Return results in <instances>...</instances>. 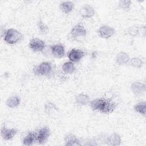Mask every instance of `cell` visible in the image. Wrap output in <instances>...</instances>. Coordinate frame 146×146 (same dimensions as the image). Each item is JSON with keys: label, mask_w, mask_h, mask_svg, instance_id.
<instances>
[{"label": "cell", "mask_w": 146, "mask_h": 146, "mask_svg": "<svg viewBox=\"0 0 146 146\" xmlns=\"http://www.w3.org/2000/svg\"><path fill=\"white\" fill-rule=\"evenodd\" d=\"M65 145L66 146H68V145H75V146H78V145H82V143H80V141H79V140L73 134H68L67 135L65 139Z\"/></svg>", "instance_id": "obj_14"}, {"label": "cell", "mask_w": 146, "mask_h": 146, "mask_svg": "<svg viewBox=\"0 0 146 146\" xmlns=\"http://www.w3.org/2000/svg\"><path fill=\"white\" fill-rule=\"evenodd\" d=\"M70 34L73 38L85 36L87 34V31L85 27L81 24H77L74 26L71 30Z\"/></svg>", "instance_id": "obj_9"}, {"label": "cell", "mask_w": 146, "mask_h": 146, "mask_svg": "<svg viewBox=\"0 0 146 146\" xmlns=\"http://www.w3.org/2000/svg\"><path fill=\"white\" fill-rule=\"evenodd\" d=\"M104 98H98L90 102V105L91 108L94 111H98L99 112V110L101 108V106L104 101Z\"/></svg>", "instance_id": "obj_23"}, {"label": "cell", "mask_w": 146, "mask_h": 146, "mask_svg": "<svg viewBox=\"0 0 146 146\" xmlns=\"http://www.w3.org/2000/svg\"><path fill=\"white\" fill-rule=\"evenodd\" d=\"M129 55L124 52H119L116 57V62L119 65L127 64L129 61Z\"/></svg>", "instance_id": "obj_15"}, {"label": "cell", "mask_w": 146, "mask_h": 146, "mask_svg": "<svg viewBox=\"0 0 146 146\" xmlns=\"http://www.w3.org/2000/svg\"><path fill=\"white\" fill-rule=\"evenodd\" d=\"M134 110L144 116L145 115L146 113V103L145 101L139 102L134 106Z\"/></svg>", "instance_id": "obj_22"}, {"label": "cell", "mask_w": 146, "mask_h": 146, "mask_svg": "<svg viewBox=\"0 0 146 146\" xmlns=\"http://www.w3.org/2000/svg\"><path fill=\"white\" fill-rule=\"evenodd\" d=\"M131 88L133 93L137 96H142L145 92V85L138 82H133L131 86Z\"/></svg>", "instance_id": "obj_10"}, {"label": "cell", "mask_w": 146, "mask_h": 146, "mask_svg": "<svg viewBox=\"0 0 146 146\" xmlns=\"http://www.w3.org/2000/svg\"><path fill=\"white\" fill-rule=\"evenodd\" d=\"M85 52L79 49L72 48L67 54V56L72 62H78L84 56Z\"/></svg>", "instance_id": "obj_7"}, {"label": "cell", "mask_w": 146, "mask_h": 146, "mask_svg": "<svg viewBox=\"0 0 146 146\" xmlns=\"http://www.w3.org/2000/svg\"><path fill=\"white\" fill-rule=\"evenodd\" d=\"M44 110L45 112L51 116H55L58 112V108L55 105L51 102H47L46 104H45Z\"/></svg>", "instance_id": "obj_17"}, {"label": "cell", "mask_w": 146, "mask_h": 146, "mask_svg": "<svg viewBox=\"0 0 146 146\" xmlns=\"http://www.w3.org/2000/svg\"><path fill=\"white\" fill-rule=\"evenodd\" d=\"M107 144L109 145L116 146L121 144V139L119 135L116 133H113L107 139Z\"/></svg>", "instance_id": "obj_13"}, {"label": "cell", "mask_w": 146, "mask_h": 146, "mask_svg": "<svg viewBox=\"0 0 146 146\" xmlns=\"http://www.w3.org/2000/svg\"><path fill=\"white\" fill-rule=\"evenodd\" d=\"M50 135V129L47 127H43L35 132L36 141L40 144H43L47 142Z\"/></svg>", "instance_id": "obj_3"}, {"label": "cell", "mask_w": 146, "mask_h": 146, "mask_svg": "<svg viewBox=\"0 0 146 146\" xmlns=\"http://www.w3.org/2000/svg\"><path fill=\"white\" fill-rule=\"evenodd\" d=\"M50 50L52 55L58 58H61L64 56L65 50L63 45L60 43L55 44L50 46Z\"/></svg>", "instance_id": "obj_8"}, {"label": "cell", "mask_w": 146, "mask_h": 146, "mask_svg": "<svg viewBox=\"0 0 146 146\" xmlns=\"http://www.w3.org/2000/svg\"><path fill=\"white\" fill-rule=\"evenodd\" d=\"M74 3L71 1H63L59 5L60 10L66 14L70 13L74 9Z\"/></svg>", "instance_id": "obj_16"}, {"label": "cell", "mask_w": 146, "mask_h": 146, "mask_svg": "<svg viewBox=\"0 0 146 146\" xmlns=\"http://www.w3.org/2000/svg\"><path fill=\"white\" fill-rule=\"evenodd\" d=\"M94 9L89 5H84L80 10V15L84 18H89L95 15Z\"/></svg>", "instance_id": "obj_12"}, {"label": "cell", "mask_w": 146, "mask_h": 146, "mask_svg": "<svg viewBox=\"0 0 146 146\" xmlns=\"http://www.w3.org/2000/svg\"><path fill=\"white\" fill-rule=\"evenodd\" d=\"M36 141L35 132H29L23 139L22 143L25 145H31Z\"/></svg>", "instance_id": "obj_19"}, {"label": "cell", "mask_w": 146, "mask_h": 146, "mask_svg": "<svg viewBox=\"0 0 146 146\" xmlns=\"http://www.w3.org/2000/svg\"><path fill=\"white\" fill-rule=\"evenodd\" d=\"M20 102L19 98L17 96H12L7 99L6 104L8 107L14 108L17 107L20 104Z\"/></svg>", "instance_id": "obj_21"}, {"label": "cell", "mask_w": 146, "mask_h": 146, "mask_svg": "<svg viewBox=\"0 0 146 146\" xmlns=\"http://www.w3.org/2000/svg\"><path fill=\"white\" fill-rule=\"evenodd\" d=\"M18 130L15 128H7L3 127L1 129V136L5 140H11L17 133Z\"/></svg>", "instance_id": "obj_11"}, {"label": "cell", "mask_w": 146, "mask_h": 146, "mask_svg": "<svg viewBox=\"0 0 146 146\" xmlns=\"http://www.w3.org/2000/svg\"><path fill=\"white\" fill-rule=\"evenodd\" d=\"M29 46L33 51L40 52L44 50L46 45L42 40L39 38H33L30 40Z\"/></svg>", "instance_id": "obj_6"}, {"label": "cell", "mask_w": 146, "mask_h": 146, "mask_svg": "<svg viewBox=\"0 0 146 146\" xmlns=\"http://www.w3.org/2000/svg\"><path fill=\"white\" fill-rule=\"evenodd\" d=\"M75 102L80 106H85L90 102L88 95L84 94H79L76 95L75 96Z\"/></svg>", "instance_id": "obj_18"}, {"label": "cell", "mask_w": 146, "mask_h": 146, "mask_svg": "<svg viewBox=\"0 0 146 146\" xmlns=\"http://www.w3.org/2000/svg\"><path fill=\"white\" fill-rule=\"evenodd\" d=\"M23 38V35L16 29H9L4 34V40L8 44H14L19 42Z\"/></svg>", "instance_id": "obj_1"}, {"label": "cell", "mask_w": 146, "mask_h": 146, "mask_svg": "<svg viewBox=\"0 0 146 146\" xmlns=\"http://www.w3.org/2000/svg\"><path fill=\"white\" fill-rule=\"evenodd\" d=\"M115 33L113 28L107 25L101 26L98 30V34L102 38L107 39L111 37Z\"/></svg>", "instance_id": "obj_5"}, {"label": "cell", "mask_w": 146, "mask_h": 146, "mask_svg": "<svg viewBox=\"0 0 146 146\" xmlns=\"http://www.w3.org/2000/svg\"><path fill=\"white\" fill-rule=\"evenodd\" d=\"M140 33V29L136 26H132L130 27L128 29V33L130 35L132 36H136L139 35Z\"/></svg>", "instance_id": "obj_25"}, {"label": "cell", "mask_w": 146, "mask_h": 146, "mask_svg": "<svg viewBox=\"0 0 146 146\" xmlns=\"http://www.w3.org/2000/svg\"><path fill=\"white\" fill-rule=\"evenodd\" d=\"M119 6L121 9L124 10H128L131 5V1H120L119 2Z\"/></svg>", "instance_id": "obj_26"}, {"label": "cell", "mask_w": 146, "mask_h": 146, "mask_svg": "<svg viewBox=\"0 0 146 146\" xmlns=\"http://www.w3.org/2000/svg\"><path fill=\"white\" fill-rule=\"evenodd\" d=\"M52 70L51 63L47 62L41 63L33 70L36 75L40 76H48L52 73Z\"/></svg>", "instance_id": "obj_2"}, {"label": "cell", "mask_w": 146, "mask_h": 146, "mask_svg": "<svg viewBox=\"0 0 146 146\" xmlns=\"http://www.w3.org/2000/svg\"><path fill=\"white\" fill-rule=\"evenodd\" d=\"M37 25L39 31L42 34H46L48 32V27L42 21H38Z\"/></svg>", "instance_id": "obj_27"}, {"label": "cell", "mask_w": 146, "mask_h": 146, "mask_svg": "<svg viewBox=\"0 0 146 146\" xmlns=\"http://www.w3.org/2000/svg\"><path fill=\"white\" fill-rule=\"evenodd\" d=\"M116 106V104L112 100L104 99L99 112L104 114L111 113L115 110Z\"/></svg>", "instance_id": "obj_4"}, {"label": "cell", "mask_w": 146, "mask_h": 146, "mask_svg": "<svg viewBox=\"0 0 146 146\" xmlns=\"http://www.w3.org/2000/svg\"><path fill=\"white\" fill-rule=\"evenodd\" d=\"M129 63L130 65L133 67L140 68L142 66L143 63L141 59L137 57H135L129 59Z\"/></svg>", "instance_id": "obj_24"}, {"label": "cell", "mask_w": 146, "mask_h": 146, "mask_svg": "<svg viewBox=\"0 0 146 146\" xmlns=\"http://www.w3.org/2000/svg\"><path fill=\"white\" fill-rule=\"evenodd\" d=\"M62 70L64 73L71 74L75 71L76 67L73 62L69 61L66 62L63 64Z\"/></svg>", "instance_id": "obj_20"}]
</instances>
